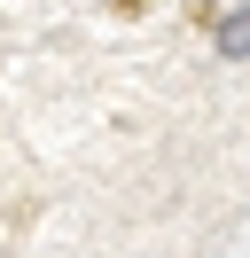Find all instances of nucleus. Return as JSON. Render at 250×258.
Returning a JSON list of instances; mask_svg holds the SVG:
<instances>
[{"instance_id": "nucleus-1", "label": "nucleus", "mask_w": 250, "mask_h": 258, "mask_svg": "<svg viewBox=\"0 0 250 258\" xmlns=\"http://www.w3.org/2000/svg\"><path fill=\"white\" fill-rule=\"evenodd\" d=\"M211 47H219V63H250V8H227L211 24Z\"/></svg>"}, {"instance_id": "nucleus-2", "label": "nucleus", "mask_w": 250, "mask_h": 258, "mask_svg": "<svg viewBox=\"0 0 250 258\" xmlns=\"http://www.w3.org/2000/svg\"><path fill=\"white\" fill-rule=\"evenodd\" d=\"M109 8H117V16H141V8H149V0H109Z\"/></svg>"}]
</instances>
